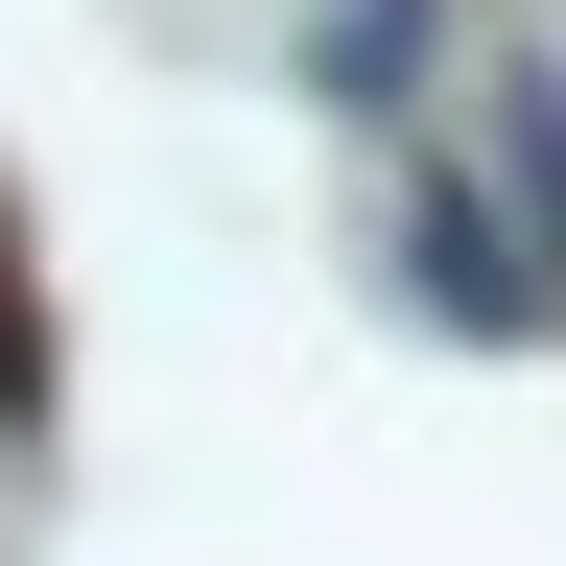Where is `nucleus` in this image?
<instances>
[{"label": "nucleus", "mask_w": 566, "mask_h": 566, "mask_svg": "<svg viewBox=\"0 0 566 566\" xmlns=\"http://www.w3.org/2000/svg\"><path fill=\"white\" fill-rule=\"evenodd\" d=\"M424 307H449V331H520L543 307V260L495 237V189H424Z\"/></svg>", "instance_id": "f257e3e1"}, {"label": "nucleus", "mask_w": 566, "mask_h": 566, "mask_svg": "<svg viewBox=\"0 0 566 566\" xmlns=\"http://www.w3.org/2000/svg\"><path fill=\"white\" fill-rule=\"evenodd\" d=\"M495 166H520L543 237H566V71H495Z\"/></svg>", "instance_id": "f03ea898"}, {"label": "nucleus", "mask_w": 566, "mask_h": 566, "mask_svg": "<svg viewBox=\"0 0 566 566\" xmlns=\"http://www.w3.org/2000/svg\"><path fill=\"white\" fill-rule=\"evenodd\" d=\"M401 48H424V0H354V24H331V95H401Z\"/></svg>", "instance_id": "7ed1b4c3"}]
</instances>
